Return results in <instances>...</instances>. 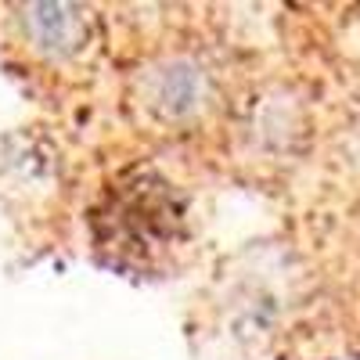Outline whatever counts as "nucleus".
Returning a JSON list of instances; mask_svg holds the SVG:
<instances>
[{"label":"nucleus","mask_w":360,"mask_h":360,"mask_svg":"<svg viewBox=\"0 0 360 360\" xmlns=\"http://www.w3.org/2000/svg\"><path fill=\"white\" fill-rule=\"evenodd\" d=\"M209 98V76L191 58H162L141 76V105L162 123H184Z\"/></svg>","instance_id":"nucleus-2"},{"label":"nucleus","mask_w":360,"mask_h":360,"mask_svg":"<svg viewBox=\"0 0 360 360\" xmlns=\"http://www.w3.org/2000/svg\"><path fill=\"white\" fill-rule=\"evenodd\" d=\"M90 238L105 263L130 274H159L191 242L188 198L152 166H127L90 205Z\"/></svg>","instance_id":"nucleus-1"},{"label":"nucleus","mask_w":360,"mask_h":360,"mask_svg":"<svg viewBox=\"0 0 360 360\" xmlns=\"http://www.w3.org/2000/svg\"><path fill=\"white\" fill-rule=\"evenodd\" d=\"M25 33L33 37L40 51L51 54H72L86 40V18L79 8L65 4H37L25 11Z\"/></svg>","instance_id":"nucleus-3"}]
</instances>
